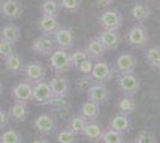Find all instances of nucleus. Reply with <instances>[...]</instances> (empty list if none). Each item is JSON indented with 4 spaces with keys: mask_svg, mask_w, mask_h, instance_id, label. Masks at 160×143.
<instances>
[{
    "mask_svg": "<svg viewBox=\"0 0 160 143\" xmlns=\"http://www.w3.org/2000/svg\"><path fill=\"white\" fill-rule=\"evenodd\" d=\"M149 34L143 24H134L127 34V42L130 47L142 49L149 45Z\"/></svg>",
    "mask_w": 160,
    "mask_h": 143,
    "instance_id": "obj_1",
    "label": "nucleus"
},
{
    "mask_svg": "<svg viewBox=\"0 0 160 143\" xmlns=\"http://www.w3.org/2000/svg\"><path fill=\"white\" fill-rule=\"evenodd\" d=\"M48 63H49L50 69L56 74L66 73L72 68L69 53H67V50H62V49L54 50L48 56Z\"/></svg>",
    "mask_w": 160,
    "mask_h": 143,
    "instance_id": "obj_2",
    "label": "nucleus"
},
{
    "mask_svg": "<svg viewBox=\"0 0 160 143\" xmlns=\"http://www.w3.org/2000/svg\"><path fill=\"white\" fill-rule=\"evenodd\" d=\"M54 44L58 47V49L62 50H69L74 47L77 41V35L72 27L61 26L53 36Z\"/></svg>",
    "mask_w": 160,
    "mask_h": 143,
    "instance_id": "obj_3",
    "label": "nucleus"
},
{
    "mask_svg": "<svg viewBox=\"0 0 160 143\" xmlns=\"http://www.w3.org/2000/svg\"><path fill=\"white\" fill-rule=\"evenodd\" d=\"M100 26L103 30H113L120 31V29L123 25V16L118 10H107L100 14L99 19Z\"/></svg>",
    "mask_w": 160,
    "mask_h": 143,
    "instance_id": "obj_4",
    "label": "nucleus"
},
{
    "mask_svg": "<svg viewBox=\"0 0 160 143\" xmlns=\"http://www.w3.org/2000/svg\"><path fill=\"white\" fill-rule=\"evenodd\" d=\"M118 87L123 95H129V97H135L138 92L140 91L141 80L138 75L134 73L130 74H121L120 80H118Z\"/></svg>",
    "mask_w": 160,
    "mask_h": 143,
    "instance_id": "obj_5",
    "label": "nucleus"
},
{
    "mask_svg": "<svg viewBox=\"0 0 160 143\" xmlns=\"http://www.w3.org/2000/svg\"><path fill=\"white\" fill-rule=\"evenodd\" d=\"M33 128L41 136H50L56 131L58 124L52 115L43 113L33 119Z\"/></svg>",
    "mask_w": 160,
    "mask_h": 143,
    "instance_id": "obj_6",
    "label": "nucleus"
},
{
    "mask_svg": "<svg viewBox=\"0 0 160 143\" xmlns=\"http://www.w3.org/2000/svg\"><path fill=\"white\" fill-rule=\"evenodd\" d=\"M23 73L25 75V80L31 83H36L46 80L47 76V69L38 61L29 62L23 68Z\"/></svg>",
    "mask_w": 160,
    "mask_h": 143,
    "instance_id": "obj_7",
    "label": "nucleus"
},
{
    "mask_svg": "<svg viewBox=\"0 0 160 143\" xmlns=\"http://www.w3.org/2000/svg\"><path fill=\"white\" fill-rule=\"evenodd\" d=\"M24 7L20 0H2L0 2V13L8 21H16L23 14Z\"/></svg>",
    "mask_w": 160,
    "mask_h": 143,
    "instance_id": "obj_8",
    "label": "nucleus"
},
{
    "mask_svg": "<svg viewBox=\"0 0 160 143\" xmlns=\"http://www.w3.org/2000/svg\"><path fill=\"white\" fill-rule=\"evenodd\" d=\"M11 97L14 102H25L32 100V83L23 80L19 81L17 85H14L11 88Z\"/></svg>",
    "mask_w": 160,
    "mask_h": 143,
    "instance_id": "obj_9",
    "label": "nucleus"
},
{
    "mask_svg": "<svg viewBox=\"0 0 160 143\" xmlns=\"http://www.w3.org/2000/svg\"><path fill=\"white\" fill-rule=\"evenodd\" d=\"M86 97L87 100L97 102L98 105H103V104H107L109 102L110 92L107 88L105 83L96 82L86 91Z\"/></svg>",
    "mask_w": 160,
    "mask_h": 143,
    "instance_id": "obj_10",
    "label": "nucleus"
},
{
    "mask_svg": "<svg viewBox=\"0 0 160 143\" xmlns=\"http://www.w3.org/2000/svg\"><path fill=\"white\" fill-rule=\"evenodd\" d=\"M91 76L96 82H100V83H105V82L110 81L112 78V69L111 66L104 60H99V61H94L93 68L91 72Z\"/></svg>",
    "mask_w": 160,
    "mask_h": 143,
    "instance_id": "obj_11",
    "label": "nucleus"
},
{
    "mask_svg": "<svg viewBox=\"0 0 160 143\" xmlns=\"http://www.w3.org/2000/svg\"><path fill=\"white\" fill-rule=\"evenodd\" d=\"M138 66V59L136 56L129 53L121 54L115 62V68L121 74H130L135 72V68Z\"/></svg>",
    "mask_w": 160,
    "mask_h": 143,
    "instance_id": "obj_12",
    "label": "nucleus"
},
{
    "mask_svg": "<svg viewBox=\"0 0 160 143\" xmlns=\"http://www.w3.org/2000/svg\"><path fill=\"white\" fill-rule=\"evenodd\" d=\"M52 97H53V93L48 81L43 80V81L32 83V102L41 105H46Z\"/></svg>",
    "mask_w": 160,
    "mask_h": 143,
    "instance_id": "obj_13",
    "label": "nucleus"
},
{
    "mask_svg": "<svg viewBox=\"0 0 160 143\" xmlns=\"http://www.w3.org/2000/svg\"><path fill=\"white\" fill-rule=\"evenodd\" d=\"M31 50L35 51L36 54L42 55V56H49L55 50L53 37L52 36H46V35H41L40 37H37L32 42Z\"/></svg>",
    "mask_w": 160,
    "mask_h": 143,
    "instance_id": "obj_14",
    "label": "nucleus"
},
{
    "mask_svg": "<svg viewBox=\"0 0 160 143\" xmlns=\"http://www.w3.org/2000/svg\"><path fill=\"white\" fill-rule=\"evenodd\" d=\"M49 86L53 97H68L71 92V81L65 76H54L50 79Z\"/></svg>",
    "mask_w": 160,
    "mask_h": 143,
    "instance_id": "obj_15",
    "label": "nucleus"
},
{
    "mask_svg": "<svg viewBox=\"0 0 160 143\" xmlns=\"http://www.w3.org/2000/svg\"><path fill=\"white\" fill-rule=\"evenodd\" d=\"M37 26L42 35L46 36H52L60 29L62 25L60 24L59 19L56 17H50V16H41L37 21Z\"/></svg>",
    "mask_w": 160,
    "mask_h": 143,
    "instance_id": "obj_16",
    "label": "nucleus"
},
{
    "mask_svg": "<svg viewBox=\"0 0 160 143\" xmlns=\"http://www.w3.org/2000/svg\"><path fill=\"white\" fill-rule=\"evenodd\" d=\"M97 37L99 38L102 44L107 49V51L117 49L122 41L120 31H113V30H103L98 34Z\"/></svg>",
    "mask_w": 160,
    "mask_h": 143,
    "instance_id": "obj_17",
    "label": "nucleus"
},
{
    "mask_svg": "<svg viewBox=\"0 0 160 143\" xmlns=\"http://www.w3.org/2000/svg\"><path fill=\"white\" fill-rule=\"evenodd\" d=\"M84 50L86 51L87 57L93 60V61L103 60L104 55L107 53V49L104 48V45L102 44V42L99 41V38L97 36L92 37L90 41L87 42V44L85 45Z\"/></svg>",
    "mask_w": 160,
    "mask_h": 143,
    "instance_id": "obj_18",
    "label": "nucleus"
},
{
    "mask_svg": "<svg viewBox=\"0 0 160 143\" xmlns=\"http://www.w3.org/2000/svg\"><path fill=\"white\" fill-rule=\"evenodd\" d=\"M7 113H8L10 119H12V122L14 123L25 122L28 118H29V115H30L28 104H25V102H14L13 105L10 106Z\"/></svg>",
    "mask_w": 160,
    "mask_h": 143,
    "instance_id": "obj_19",
    "label": "nucleus"
},
{
    "mask_svg": "<svg viewBox=\"0 0 160 143\" xmlns=\"http://www.w3.org/2000/svg\"><path fill=\"white\" fill-rule=\"evenodd\" d=\"M151 14H152V10L145 1L135 2V5L132 8V17L139 24H143L146 21H148Z\"/></svg>",
    "mask_w": 160,
    "mask_h": 143,
    "instance_id": "obj_20",
    "label": "nucleus"
},
{
    "mask_svg": "<svg viewBox=\"0 0 160 143\" xmlns=\"http://www.w3.org/2000/svg\"><path fill=\"white\" fill-rule=\"evenodd\" d=\"M130 126H132L130 116H126V115H122V113L113 116L110 121V124H109L110 129L116 130V131L122 132V134H126L127 131H129Z\"/></svg>",
    "mask_w": 160,
    "mask_h": 143,
    "instance_id": "obj_21",
    "label": "nucleus"
},
{
    "mask_svg": "<svg viewBox=\"0 0 160 143\" xmlns=\"http://www.w3.org/2000/svg\"><path fill=\"white\" fill-rule=\"evenodd\" d=\"M20 37H22L20 27L14 24H7L0 29V40L16 44L20 40Z\"/></svg>",
    "mask_w": 160,
    "mask_h": 143,
    "instance_id": "obj_22",
    "label": "nucleus"
},
{
    "mask_svg": "<svg viewBox=\"0 0 160 143\" xmlns=\"http://www.w3.org/2000/svg\"><path fill=\"white\" fill-rule=\"evenodd\" d=\"M103 132H104V128L100 124H98L97 122H88L81 136H84L88 141H92V142H100Z\"/></svg>",
    "mask_w": 160,
    "mask_h": 143,
    "instance_id": "obj_23",
    "label": "nucleus"
},
{
    "mask_svg": "<svg viewBox=\"0 0 160 143\" xmlns=\"http://www.w3.org/2000/svg\"><path fill=\"white\" fill-rule=\"evenodd\" d=\"M4 63H5V68L12 73V74H19L23 72L24 68V63H23V59L18 53H12L10 56H7L4 59Z\"/></svg>",
    "mask_w": 160,
    "mask_h": 143,
    "instance_id": "obj_24",
    "label": "nucleus"
},
{
    "mask_svg": "<svg viewBox=\"0 0 160 143\" xmlns=\"http://www.w3.org/2000/svg\"><path fill=\"white\" fill-rule=\"evenodd\" d=\"M100 105H98L97 102L87 100L85 102L81 107H80V115L84 116L88 122H96V119L99 117L100 115Z\"/></svg>",
    "mask_w": 160,
    "mask_h": 143,
    "instance_id": "obj_25",
    "label": "nucleus"
},
{
    "mask_svg": "<svg viewBox=\"0 0 160 143\" xmlns=\"http://www.w3.org/2000/svg\"><path fill=\"white\" fill-rule=\"evenodd\" d=\"M61 5L59 0H43L41 2L40 12L41 16H50V17H59L61 12Z\"/></svg>",
    "mask_w": 160,
    "mask_h": 143,
    "instance_id": "obj_26",
    "label": "nucleus"
},
{
    "mask_svg": "<svg viewBox=\"0 0 160 143\" xmlns=\"http://www.w3.org/2000/svg\"><path fill=\"white\" fill-rule=\"evenodd\" d=\"M136 107H138V105H136L135 98L129 97V95H123L117 102L118 112L122 115H126V116H132L136 111Z\"/></svg>",
    "mask_w": 160,
    "mask_h": 143,
    "instance_id": "obj_27",
    "label": "nucleus"
},
{
    "mask_svg": "<svg viewBox=\"0 0 160 143\" xmlns=\"http://www.w3.org/2000/svg\"><path fill=\"white\" fill-rule=\"evenodd\" d=\"M145 60L146 63L153 69H160V47L152 45L147 47L145 50Z\"/></svg>",
    "mask_w": 160,
    "mask_h": 143,
    "instance_id": "obj_28",
    "label": "nucleus"
},
{
    "mask_svg": "<svg viewBox=\"0 0 160 143\" xmlns=\"http://www.w3.org/2000/svg\"><path fill=\"white\" fill-rule=\"evenodd\" d=\"M87 123H88V121L79 113V115H74V116H72L68 119L67 128L71 130V131H73L77 136H81Z\"/></svg>",
    "mask_w": 160,
    "mask_h": 143,
    "instance_id": "obj_29",
    "label": "nucleus"
},
{
    "mask_svg": "<svg viewBox=\"0 0 160 143\" xmlns=\"http://www.w3.org/2000/svg\"><path fill=\"white\" fill-rule=\"evenodd\" d=\"M102 143H124V134L118 132L113 129H104V132L100 138Z\"/></svg>",
    "mask_w": 160,
    "mask_h": 143,
    "instance_id": "obj_30",
    "label": "nucleus"
},
{
    "mask_svg": "<svg viewBox=\"0 0 160 143\" xmlns=\"http://www.w3.org/2000/svg\"><path fill=\"white\" fill-rule=\"evenodd\" d=\"M46 105L53 111H65L71 107V102L67 100V97H52Z\"/></svg>",
    "mask_w": 160,
    "mask_h": 143,
    "instance_id": "obj_31",
    "label": "nucleus"
},
{
    "mask_svg": "<svg viewBox=\"0 0 160 143\" xmlns=\"http://www.w3.org/2000/svg\"><path fill=\"white\" fill-rule=\"evenodd\" d=\"M23 137L19 131L14 129L5 130L0 135V143H22Z\"/></svg>",
    "mask_w": 160,
    "mask_h": 143,
    "instance_id": "obj_32",
    "label": "nucleus"
},
{
    "mask_svg": "<svg viewBox=\"0 0 160 143\" xmlns=\"http://www.w3.org/2000/svg\"><path fill=\"white\" fill-rule=\"evenodd\" d=\"M135 143H157V135L154 134L152 130L149 129H142L138 132L135 137Z\"/></svg>",
    "mask_w": 160,
    "mask_h": 143,
    "instance_id": "obj_33",
    "label": "nucleus"
},
{
    "mask_svg": "<svg viewBox=\"0 0 160 143\" xmlns=\"http://www.w3.org/2000/svg\"><path fill=\"white\" fill-rule=\"evenodd\" d=\"M77 135L74 134L73 131L66 128V129H62L58 132L56 135V142L58 143H78V138Z\"/></svg>",
    "mask_w": 160,
    "mask_h": 143,
    "instance_id": "obj_34",
    "label": "nucleus"
},
{
    "mask_svg": "<svg viewBox=\"0 0 160 143\" xmlns=\"http://www.w3.org/2000/svg\"><path fill=\"white\" fill-rule=\"evenodd\" d=\"M69 57H71L72 68H77L81 62L85 61L86 59H88L86 51H85L84 49H78V50H75L74 53H71V54H69Z\"/></svg>",
    "mask_w": 160,
    "mask_h": 143,
    "instance_id": "obj_35",
    "label": "nucleus"
},
{
    "mask_svg": "<svg viewBox=\"0 0 160 143\" xmlns=\"http://www.w3.org/2000/svg\"><path fill=\"white\" fill-rule=\"evenodd\" d=\"M60 5L61 8L75 13L81 8V0H60Z\"/></svg>",
    "mask_w": 160,
    "mask_h": 143,
    "instance_id": "obj_36",
    "label": "nucleus"
},
{
    "mask_svg": "<svg viewBox=\"0 0 160 143\" xmlns=\"http://www.w3.org/2000/svg\"><path fill=\"white\" fill-rule=\"evenodd\" d=\"M14 53V44L11 42L0 40V57L5 59L7 56Z\"/></svg>",
    "mask_w": 160,
    "mask_h": 143,
    "instance_id": "obj_37",
    "label": "nucleus"
},
{
    "mask_svg": "<svg viewBox=\"0 0 160 143\" xmlns=\"http://www.w3.org/2000/svg\"><path fill=\"white\" fill-rule=\"evenodd\" d=\"M93 83H96V81L92 79L91 75H84L79 81H78V88H79L80 92H85V93H86V91L90 88Z\"/></svg>",
    "mask_w": 160,
    "mask_h": 143,
    "instance_id": "obj_38",
    "label": "nucleus"
},
{
    "mask_svg": "<svg viewBox=\"0 0 160 143\" xmlns=\"http://www.w3.org/2000/svg\"><path fill=\"white\" fill-rule=\"evenodd\" d=\"M93 63H94L93 60L86 59L85 61L81 62L75 69H77L78 72H80L82 75H90L91 74V72H92V68H93Z\"/></svg>",
    "mask_w": 160,
    "mask_h": 143,
    "instance_id": "obj_39",
    "label": "nucleus"
},
{
    "mask_svg": "<svg viewBox=\"0 0 160 143\" xmlns=\"http://www.w3.org/2000/svg\"><path fill=\"white\" fill-rule=\"evenodd\" d=\"M10 122V117L8 113L4 109L0 107V129H5L7 126V124Z\"/></svg>",
    "mask_w": 160,
    "mask_h": 143,
    "instance_id": "obj_40",
    "label": "nucleus"
},
{
    "mask_svg": "<svg viewBox=\"0 0 160 143\" xmlns=\"http://www.w3.org/2000/svg\"><path fill=\"white\" fill-rule=\"evenodd\" d=\"M115 0H96V2L102 7H108L110 5H112Z\"/></svg>",
    "mask_w": 160,
    "mask_h": 143,
    "instance_id": "obj_41",
    "label": "nucleus"
},
{
    "mask_svg": "<svg viewBox=\"0 0 160 143\" xmlns=\"http://www.w3.org/2000/svg\"><path fill=\"white\" fill-rule=\"evenodd\" d=\"M31 143H52L48 138H46V136L38 137V138H35Z\"/></svg>",
    "mask_w": 160,
    "mask_h": 143,
    "instance_id": "obj_42",
    "label": "nucleus"
},
{
    "mask_svg": "<svg viewBox=\"0 0 160 143\" xmlns=\"http://www.w3.org/2000/svg\"><path fill=\"white\" fill-rule=\"evenodd\" d=\"M4 94V85H2V82L0 81V97Z\"/></svg>",
    "mask_w": 160,
    "mask_h": 143,
    "instance_id": "obj_43",
    "label": "nucleus"
},
{
    "mask_svg": "<svg viewBox=\"0 0 160 143\" xmlns=\"http://www.w3.org/2000/svg\"><path fill=\"white\" fill-rule=\"evenodd\" d=\"M128 143H135V142H128Z\"/></svg>",
    "mask_w": 160,
    "mask_h": 143,
    "instance_id": "obj_44",
    "label": "nucleus"
},
{
    "mask_svg": "<svg viewBox=\"0 0 160 143\" xmlns=\"http://www.w3.org/2000/svg\"><path fill=\"white\" fill-rule=\"evenodd\" d=\"M1 1H2V0H0V2H1Z\"/></svg>",
    "mask_w": 160,
    "mask_h": 143,
    "instance_id": "obj_45",
    "label": "nucleus"
}]
</instances>
